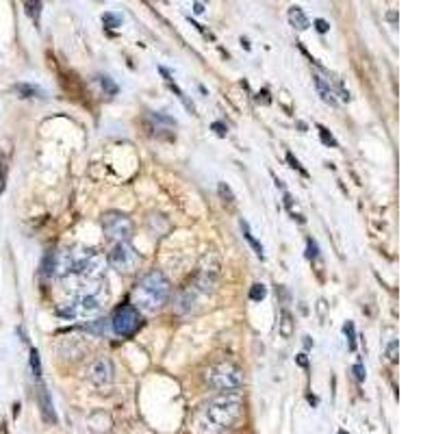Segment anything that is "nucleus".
<instances>
[{
    "instance_id": "f257e3e1",
    "label": "nucleus",
    "mask_w": 434,
    "mask_h": 434,
    "mask_svg": "<svg viewBox=\"0 0 434 434\" xmlns=\"http://www.w3.org/2000/svg\"><path fill=\"white\" fill-rule=\"evenodd\" d=\"M243 417V397L239 391H222L198 412V425L208 434L233 430Z\"/></svg>"
},
{
    "instance_id": "f03ea898",
    "label": "nucleus",
    "mask_w": 434,
    "mask_h": 434,
    "mask_svg": "<svg viewBox=\"0 0 434 434\" xmlns=\"http://www.w3.org/2000/svg\"><path fill=\"white\" fill-rule=\"evenodd\" d=\"M172 295V282L163 272L152 269L143 274L133 291V306L143 313H156L168 304Z\"/></svg>"
},
{
    "instance_id": "7ed1b4c3",
    "label": "nucleus",
    "mask_w": 434,
    "mask_h": 434,
    "mask_svg": "<svg viewBox=\"0 0 434 434\" xmlns=\"http://www.w3.org/2000/svg\"><path fill=\"white\" fill-rule=\"evenodd\" d=\"M204 380L208 387L220 391V393L222 391H239L243 387V371L241 367L230 363V360H220L204 371Z\"/></svg>"
},
{
    "instance_id": "20e7f679",
    "label": "nucleus",
    "mask_w": 434,
    "mask_h": 434,
    "mask_svg": "<svg viewBox=\"0 0 434 434\" xmlns=\"http://www.w3.org/2000/svg\"><path fill=\"white\" fill-rule=\"evenodd\" d=\"M220 278H222V260L215 252H206V254L200 258L193 287L198 289L200 293H213L215 287L220 285Z\"/></svg>"
},
{
    "instance_id": "39448f33",
    "label": "nucleus",
    "mask_w": 434,
    "mask_h": 434,
    "mask_svg": "<svg viewBox=\"0 0 434 434\" xmlns=\"http://www.w3.org/2000/svg\"><path fill=\"white\" fill-rule=\"evenodd\" d=\"M108 300V293H106V280H93V287L91 289H85L81 293V298L76 302V308H78V315L83 317H96L102 313L104 304Z\"/></svg>"
},
{
    "instance_id": "423d86ee",
    "label": "nucleus",
    "mask_w": 434,
    "mask_h": 434,
    "mask_svg": "<svg viewBox=\"0 0 434 434\" xmlns=\"http://www.w3.org/2000/svg\"><path fill=\"white\" fill-rule=\"evenodd\" d=\"M102 230L108 239H113L115 243L120 241H130L135 235V222L130 220L126 213L120 211H108L102 215Z\"/></svg>"
},
{
    "instance_id": "0eeeda50",
    "label": "nucleus",
    "mask_w": 434,
    "mask_h": 434,
    "mask_svg": "<svg viewBox=\"0 0 434 434\" xmlns=\"http://www.w3.org/2000/svg\"><path fill=\"white\" fill-rule=\"evenodd\" d=\"M108 321H111V330L115 332V335L122 337V339H128V337H133L135 332L139 330L141 315H139V310H137L133 304H122L120 308H115V313H113V317Z\"/></svg>"
},
{
    "instance_id": "6e6552de",
    "label": "nucleus",
    "mask_w": 434,
    "mask_h": 434,
    "mask_svg": "<svg viewBox=\"0 0 434 434\" xmlns=\"http://www.w3.org/2000/svg\"><path fill=\"white\" fill-rule=\"evenodd\" d=\"M139 252H137L133 245H130V241H120L113 245L111 254H108V263H111V267L115 272L124 274V276H128V274H135L137 267H139Z\"/></svg>"
},
{
    "instance_id": "1a4fd4ad",
    "label": "nucleus",
    "mask_w": 434,
    "mask_h": 434,
    "mask_svg": "<svg viewBox=\"0 0 434 434\" xmlns=\"http://www.w3.org/2000/svg\"><path fill=\"white\" fill-rule=\"evenodd\" d=\"M113 375H115V369L108 356H98L87 367V380L96 387H108L113 382Z\"/></svg>"
},
{
    "instance_id": "9d476101",
    "label": "nucleus",
    "mask_w": 434,
    "mask_h": 434,
    "mask_svg": "<svg viewBox=\"0 0 434 434\" xmlns=\"http://www.w3.org/2000/svg\"><path fill=\"white\" fill-rule=\"evenodd\" d=\"M37 404H39V410H41V417H43V421L46 423H57L59 419H57V412H55V404H52V397H50V393H48V389L41 385L39 382V387H37Z\"/></svg>"
},
{
    "instance_id": "9b49d317",
    "label": "nucleus",
    "mask_w": 434,
    "mask_h": 434,
    "mask_svg": "<svg viewBox=\"0 0 434 434\" xmlns=\"http://www.w3.org/2000/svg\"><path fill=\"white\" fill-rule=\"evenodd\" d=\"M87 425L96 434H108L113 428V419L106 410H93L87 415Z\"/></svg>"
},
{
    "instance_id": "f8f14e48",
    "label": "nucleus",
    "mask_w": 434,
    "mask_h": 434,
    "mask_svg": "<svg viewBox=\"0 0 434 434\" xmlns=\"http://www.w3.org/2000/svg\"><path fill=\"white\" fill-rule=\"evenodd\" d=\"M198 289L195 287H187L183 289V291L178 293V300H176V313L178 315H187L191 313V310L195 308V304H198Z\"/></svg>"
},
{
    "instance_id": "ddd939ff",
    "label": "nucleus",
    "mask_w": 434,
    "mask_h": 434,
    "mask_svg": "<svg viewBox=\"0 0 434 434\" xmlns=\"http://www.w3.org/2000/svg\"><path fill=\"white\" fill-rule=\"evenodd\" d=\"M313 83H315V87H317V91H319V96H321L323 102H326V104H330V106H337V98H335V91H332L330 83H328V81H323V78H321L319 74H315V76H313Z\"/></svg>"
},
{
    "instance_id": "4468645a",
    "label": "nucleus",
    "mask_w": 434,
    "mask_h": 434,
    "mask_svg": "<svg viewBox=\"0 0 434 434\" xmlns=\"http://www.w3.org/2000/svg\"><path fill=\"white\" fill-rule=\"evenodd\" d=\"M295 332V321H293V315L289 313V310L285 308L280 313V321H278V335L282 339H291Z\"/></svg>"
},
{
    "instance_id": "2eb2a0df",
    "label": "nucleus",
    "mask_w": 434,
    "mask_h": 434,
    "mask_svg": "<svg viewBox=\"0 0 434 434\" xmlns=\"http://www.w3.org/2000/svg\"><path fill=\"white\" fill-rule=\"evenodd\" d=\"M239 226H241V230H243V237H245V241H248L250 245H252V250H254V254L260 258V260H265V250H263V245H260L256 239H254V235H252V230H250V224L245 222V220H239Z\"/></svg>"
},
{
    "instance_id": "dca6fc26",
    "label": "nucleus",
    "mask_w": 434,
    "mask_h": 434,
    "mask_svg": "<svg viewBox=\"0 0 434 434\" xmlns=\"http://www.w3.org/2000/svg\"><path fill=\"white\" fill-rule=\"evenodd\" d=\"M289 24H291L293 28H298V31H306V28L310 26L308 18L304 16V11L300 9V7H291V9H289Z\"/></svg>"
},
{
    "instance_id": "f3484780",
    "label": "nucleus",
    "mask_w": 434,
    "mask_h": 434,
    "mask_svg": "<svg viewBox=\"0 0 434 434\" xmlns=\"http://www.w3.org/2000/svg\"><path fill=\"white\" fill-rule=\"evenodd\" d=\"M108 326H111V321H108L106 317H98V319H93V321H87L85 330L89 332V335H96V337H106Z\"/></svg>"
},
{
    "instance_id": "a211bd4d",
    "label": "nucleus",
    "mask_w": 434,
    "mask_h": 434,
    "mask_svg": "<svg viewBox=\"0 0 434 434\" xmlns=\"http://www.w3.org/2000/svg\"><path fill=\"white\" fill-rule=\"evenodd\" d=\"M16 93L20 98H43V89H39L37 85H28V83H18Z\"/></svg>"
},
{
    "instance_id": "6ab92c4d",
    "label": "nucleus",
    "mask_w": 434,
    "mask_h": 434,
    "mask_svg": "<svg viewBox=\"0 0 434 434\" xmlns=\"http://www.w3.org/2000/svg\"><path fill=\"white\" fill-rule=\"evenodd\" d=\"M217 193H220V198H222V202H224V206H228V208H235V193H233V189L226 185V183H220L217 185Z\"/></svg>"
},
{
    "instance_id": "aec40b11",
    "label": "nucleus",
    "mask_w": 434,
    "mask_h": 434,
    "mask_svg": "<svg viewBox=\"0 0 434 434\" xmlns=\"http://www.w3.org/2000/svg\"><path fill=\"white\" fill-rule=\"evenodd\" d=\"M343 335L347 339V347H350V352H356V328H354V321H345L343 323Z\"/></svg>"
},
{
    "instance_id": "412c9836",
    "label": "nucleus",
    "mask_w": 434,
    "mask_h": 434,
    "mask_svg": "<svg viewBox=\"0 0 434 434\" xmlns=\"http://www.w3.org/2000/svg\"><path fill=\"white\" fill-rule=\"evenodd\" d=\"M57 315L63 317V319H74V317L78 315L76 302H68V304H63V306H59L57 308Z\"/></svg>"
},
{
    "instance_id": "4be33fe9",
    "label": "nucleus",
    "mask_w": 434,
    "mask_h": 434,
    "mask_svg": "<svg viewBox=\"0 0 434 434\" xmlns=\"http://www.w3.org/2000/svg\"><path fill=\"white\" fill-rule=\"evenodd\" d=\"M317 130H319V139H321V143L323 146H328V148H339V143H337V139L332 137V133L328 128H323V126H317Z\"/></svg>"
},
{
    "instance_id": "5701e85b",
    "label": "nucleus",
    "mask_w": 434,
    "mask_h": 434,
    "mask_svg": "<svg viewBox=\"0 0 434 434\" xmlns=\"http://www.w3.org/2000/svg\"><path fill=\"white\" fill-rule=\"evenodd\" d=\"M265 295H267V287L263 285V282H256V285H252V289H250V300H252V302L265 300Z\"/></svg>"
},
{
    "instance_id": "b1692460",
    "label": "nucleus",
    "mask_w": 434,
    "mask_h": 434,
    "mask_svg": "<svg viewBox=\"0 0 434 434\" xmlns=\"http://www.w3.org/2000/svg\"><path fill=\"white\" fill-rule=\"evenodd\" d=\"M24 7H26V13L33 20H39V16H41V0H26Z\"/></svg>"
},
{
    "instance_id": "393cba45",
    "label": "nucleus",
    "mask_w": 434,
    "mask_h": 434,
    "mask_svg": "<svg viewBox=\"0 0 434 434\" xmlns=\"http://www.w3.org/2000/svg\"><path fill=\"white\" fill-rule=\"evenodd\" d=\"M31 369H33V375L39 380L41 378V358H39V352L35 350V347L31 350Z\"/></svg>"
},
{
    "instance_id": "a878e982",
    "label": "nucleus",
    "mask_w": 434,
    "mask_h": 434,
    "mask_svg": "<svg viewBox=\"0 0 434 434\" xmlns=\"http://www.w3.org/2000/svg\"><path fill=\"white\" fill-rule=\"evenodd\" d=\"M102 24L106 28H118V26H122V18L115 16V13H111V11H106L102 16Z\"/></svg>"
},
{
    "instance_id": "bb28decb",
    "label": "nucleus",
    "mask_w": 434,
    "mask_h": 434,
    "mask_svg": "<svg viewBox=\"0 0 434 434\" xmlns=\"http://www.w3.org/2000/svg\"><path fill=\"white\" fill-rule=\"evenodd\" d=\"M100 85H102V89H104L106 93H111V96H115V93H118V85H115L108 76H100Z\"/></svg>"
},
{
    "instance_id": "cd10ccee",
    "label": "nucleus",
    "mask_w": 434,
    "mask_h": 434,
    "mask_svg": "<svg viewBox=\"0 0 434 434\" xmlns=\"http://www.w3.org/2000/svg\"><path fill=\"white\" fill-rule=\"evenodd\" d=\"M306 256L308 258H317L319 256V245L315 239H306Z\"/></svg>"
},
{
    "instance_id": "c85d7f7f",
    "label": "nucleus",
    "mask_w": 434,
    "mask_h": 434,
    "mask_svg": "<svg viewBox=\"0 0 434 434\" xmlns=\"http://www.w3.org/2000/svg\"><path fill=\"white\" fill-rule=\"evenodd\" d=\"M287 161H289V165H291L293 170H298V172L302 174V176H308V172H306V170H304L302 165H300V161L293 156V152H287Z\"/></svg>"
},
{
    "instance_id": "c756f323",
    "label": "nucleus",
    "mask_w": 434,
    "mask_h": 434,
    "mask_svg": "<svg viewBox=\"0 0 434 434\" xmlns=\"http://www.w3.org/2000/svg\"><path fill=\"white\" fill-rule=\"evenodd\" d=\"M397 347H400V343H397L395 339L387 345V356H389L391 363H397Z\"/></svg>"
},
{
    "instance_id": "7c9ffc66",
    "label": "nucleus",
    "mask_w": 434,
    "mask_h": 434,
    "mask_svg": "<svg viewBox=\"0 0 434 434\" xmlns=\"http://www.w3.org/2000/svg\"><path fill=\"white\" fill-rule=\"evenodd\" d=\"M5 187H7V163L5 158H0V195L5 193Z\"/></svg>"
},
{
    "instance_id": "2f4dec72",
    "label": "nucleus",
    "mask_w": 434,
    "mask_h": 434,
    "mask_svg": "<svg viewBox=\"0 0 434 434\" xmlns=\"http://www.w3.org/2000/svg\"><path fill=\"white\" fill-rule=\"evenodd\" d=\"M352 371H354V378H356L358 382H365V367H363V363H356L352 367Z\"/></svg>"
},
{
    "instance_id": "473e14b6",
    "label": "nucleus",
    "mask_w": 434,
    "mask_h": 434,
    "mask_svg": "<svg viewBox=\"0 0 434 434\" xmlns=\"http://www.w3.org/2000/svg\"><path fill=\"white\" fill-rule=\"evenodd\" d=\"M211 128L215 130L217 137H226V135H228V128H226V124H222V122H213Z\"/></svg>"
},
{
    "instance_id": "72a5a7b5",
    "label": "nucleus",
    "mask_w": 434,
    "mask_h": 434,
    "mask_svg": "<svg viewBox=\"0 0 434 434\" xmlns=\"http://www.w3.org/2000/svg\"><path fill=\"white\" fill-rule=\"evenodd\" d=\"M256 102H258V104H269V102H272V98H269V91H267V89L258 91V96H256Z\"/></svg>"
},
{
    "instance_id": "f704fd0d",
    "label": "nucleus",
    "mask_w": 434,
    "mask_h": 434,
    "mask_svg": "<svg viewBox=\"0 0 434 434\" xmlns=\"http://www.w3.org/2000/svg\"><path fill=\"white\" fill-rule=\"evenodd\" d=\"M315 28H317L319 33H326V31L330 28V24H328L326 20H321V18H319V20H315Z\"/></svg>"
},
{
    "instance_id": "c9c22d12",
    "label": "nucleus",
    "mask_w": 434,
    "mask_h": 434,
    "mask_svg": "<svg viewBox=\"0 0 434 434\" xmlns=\"http://www.w3.org/2000/svg\"><path fill=\"white\" fill-rule=\"evenodd\" d=\"M295 360H298V365H300V367H304V369L308 367V358H306V354H298V358H295Z\"/></svg>"
},
{
    "instance_id": "e433bc0d",
    "label": "nucleus",
    "mask_w": 434,
    "mask_h": 434,
    "mask_svg": "<svg viewBox=\"0 0 434 434\" xmlns=\"http://www.w3.org/2000/svg\"><path fill=\"white\" fill-rule=\"evenodd\" d=\"M387 20L395 24V22H397V13H395V11H389V13H387Z\"/></svg>"
},
{
    "instance_id": "4c0bfd02",
    "label": "nucleus",
    "mask_w": 434,
    "mask_h": 434,
    "mask_svg": "<svg viewBox=\"0 0 434 434\" xmlns=\"http://www.w3.org/2000/svg\"><path fill=\"white\" fill-rule=\"evenodd\" d=\"M193 11H195V13H198V16H200V13H204V7H202L200 3H195V5H193Z\"/></svg>"
},
{
    "instance_id": "58836bf2",
    "label": "nucleus",
    "mask_w": 434,
    "mask_h": 434,
    "mask_svg": "<svg viewBox=\"0 0 434 434\" xmlns=\"http://www.w3.org/2000/svg\"><path fill=\"white\" fill-rule=\"evenodd\" d=\"M304 345H306V347L313 345V343H310V337H304Z\"/></svg>"
},
{
    "instance_id": "ea45409f",
    "label": "nucleus",
    "mask_w": 434,
    "mask_h": 434,
    "mask_svg": "<svg viewBox=\"0 0 434 434\" xmlns=\"http://www.w3.org/2000/svg\"><path fill=\"white\" fill-rule=\"evenodd\" d=\"M339 434H345V430H339Z\"/></svg>"
}]
</instances>
